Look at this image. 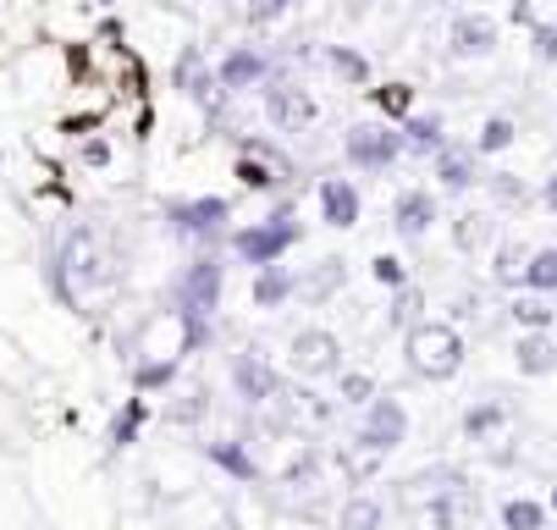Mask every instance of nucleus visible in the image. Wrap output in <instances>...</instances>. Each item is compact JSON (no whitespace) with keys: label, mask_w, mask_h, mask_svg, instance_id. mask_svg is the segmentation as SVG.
Instances as JSON below:
<instances>
[{"label":"nucleus","mask_w":557,"mask_h":530,"mask_svg":"<svg viewBox=\"0 0 557 530\" xmlns=\"http://www.w3.org/2000/svg\"><path fill=\"white\" fill-rule=\"evenodd\" d=\"M172 89H177L188 106H199L215 133H226V111H232L237 95L221 84V72L210 66V56H205L199 45H183V50H177V61H172Z\"/></svg>","instance_id":"f257e3e1"},{"label":"nucleus","mask_w":557,"mask_h":530,"mask_svg":"<svg viewBox=\"0 0 557 530\" xmlns=\"http://www.w3.org/2000/svg\"><path fill=\"white\" fill-rule=\"evenodd\" d=\"M50 282H55V293L66 298V305H89V293H100V282H106V255H100V244H95L89 226H77V233L55 249Z\"/></svg>","instance_id":"f03ea898"},{"label":"nucleus","mask_w":557,"mask_h":530,"mask_svg":"<svg viewBox=\"0 0 557 530\" xmlns=\"http://www.w3.org/2000/svg\"><path fill=\"white\" fill-rule=\"evenodd\" d=\"M404 365L420 382H447L463 365V332L453 321H420L404 332Z\"/></svg>","instance_id":"7ed1b4c3"},{"label":"nucleus","mask_w":557,"mask_h":530,"mask_svg":"<svg viewBox=\"0 0 557 530\" xmlns=\"http://www.w3.org/2000/svg\"><path fill=\"white\" fill-rule=\"evenodd\" d=\"M293 244H304V221L293 215V205L271 210V215L255 221V226H237V233H226L232 260H244V266H255V271L271 266V260H287Z\"/></svg>","instance_id":"20e7f679"},{"label":"nucleus","mask_w":557,"mask_h":530,"mask_svg":"<svg viewBox=\"0 0 557 530\" xmlns=\"http://www.w3.org/2000/svg\"><path fill=\"white\" fill-rule=\"evenodd\" d=\"M260 106H265V122L287 138H298L321 122V100H314V89L304 78H293V72H271L260 84Z\"/></svg>","instance_id":"39448f33"},{"label":"nucleus","mask_w":557,"mask_h":530,"mask_svg":"<svg viewBox=\"0 0 557 530\" xmlns=\"http://www.w3.org/2000/svg\"><path fill=\"white\" fill-rule=\"evenodd\" d=\"M409 156V144H404V127H392V122H354L343 133V161L364 177H381L392 172L397 161Z\"/></svg>","instance_id":"423d86ee"},{"label":"nucleus","mask_w":557,"mask_h":530,"mask_svg":"<svg viewBox=\"0 0 557 530\" xmlns=\"http://www.w3.org/2000/svg\"><path fill=\"white\" fill-rule=\"evenodd\" d=\"M166 221L172 233L188 238V244H226V221H232V205L221 194H199V199H172L166 205Z\"/></svg>","instance_id":"0eeeda50"},{"label":"nucleus","mask_w":557,"mask_h":530,"mask_svg":"<svg viewBox=\"0 0 557 530\" xmlns=\"http://www.w3.org/2000/svg\"><path fill=\"white\" fill-rule=\"evenodd\" d=\"M226 293V260L221 255H199L183 266L177 276V316H215Z\"/></svg>","instance_id":"6e6552de"},{"label":"nucleus","mask_w":557,"mask_h":530,"mask_svg":"<svg viewBox=\"0 0 557 530\" xmlns=\"http://www.w3.org/2000/svg\"><path fill=\"white\" fill-rule=\"evenodd\" d=\"M287 365H293L298 375H309V382H337V375L348 370V365H343V343H337V332H326V326L293 332Z\"/></svg>","instance_id":"1a4fd4ad"},{"label":"nucleus","mask_w":557,"mask_h":530,"mask_svg":"<svg viewBox=\"0 0 557 530\" xmlns=\"http://www.w3.org/2000/svg\"><path fill=\"white\" fill-rule=\"evenodd\" d=\"M226 375H232V398L244 404V409H265V404L282 393V375H276V365H271L265 354H255V348L232 354V359H226Z\"/></svg>","instance_id":"9d476101"},{"label":"nucleus","mask_w":557,"mask_h":530,"mask_svg":"<svg viewBox=\"0 0 557 530\" xmlns=\"http://www.w3.org/2000/svg\"><path fill=\"white\" fill-rule=\"evenodd\" d=\"M364 453H397L409 442V409L397 404V398H386V393H375L370 404H364V420H359V436H354Z\"/></svg>","instance_id":"9b49d317"},{"label":"nucleus","mask_w":557,"mask_h":530,"mask_svg":"<svg viewBox=\"0 0 557 530\" xmlns=\"http://www.w3.org/2000/svg\"><path fill=\"white\" fill-rule=\"evenodd\" d=\"M497 45H503V28L486 12H458L447 23V56L453 61H486V56H497Z\"/></svg>","instance_id":"f8f14e48"},{"label":"nucleus","mask_w":557,"mask_h":530,"mask_svg":"<svg viewBox=\"0 0 557 530\" xmlns=\"http://www.w3.org/2000/svg\"><path fill=\"white\" fill-rule=\"evenodd\" d=\"M215 72H221V84H226L232 95H249V89H260L271 72H276V61H271L260 45H232V50L215 61Z\"/></svg>","instance_id":"ddd939ff"},{"label":"nucleus","mask_w":557,"mask_h":530,"mask_svg":"<svg viewBox=\"0 0 557 530\" xmlns=\"http://www.w3.org/2000/svg\"><path fill=\"white\" fill-rule=\"evenodd\" d=\"M431 161H436V183H442L447 194H469L474 183H486V177H481V149H474V144H453V138H447Z\"/></svg>","instance_id":"4468645a"},{"label":"nucleus","mask_w":557,"mask_h":530,"mask_svg":"<svg viewBox=\"0 0 557 530\" xmlns=\"http://www.w3.org/2000/svg\"><path fill=\"white\" fill-rule=\"evenodd\" d=\"M442 221V205L431 188H404L392 199V226H397V238H425L431 226Z\"/></svg>","instance_id":"2eb2a0df"},{"label":"nucleus","mask_w":557,"mask_h":530,"mask_svg":"<svg viewBox=\"0 0 557 530\" xmlns=\"http://www.w3.org/2000/svg\"><path fill=\"white\" fill-rule=\"evenodd\" d=\"M343 287H348V260L343 255H321L314 266L298 271V298H304L309 310H321L326 298H337Z\"/></svg>","instance_id":"dca6fc26"},{"label":"nucleus","mask_w":557,"mask_h":530,"mask_svg":"<svg viewBox=\"0 0 557 530\" xmlns=\"http://www.w3.org/2000/svg\"><path fill=\"white\" fill-rule=\"evenodd\" d=\"M314 199H321V221L337 226V233H348V226L364 215V199H359L354 177H321L314 183Z\"/></svg>","instance_id":"f3484780"},{"label":"nucleus","mask_w":557,"mask_h":530,"mask_svg":"<svg viewBox=\"0 0 557 530\" xmlns=\"http://www.w3.org/2000/svg\"><path fill=\"white\" fill-rule=\"evenodd\" d=\"M287 298H298V271L287 260H271L255 271V310H282Z\"/></svg>","instance_id":"a211bd4d"},{"label":"nucleus","mask_w":557,"mask_h":530,"mask_svg":"<svg viewBox=\"0 0 557 530\" xmlns=\"http://www.w3.org/2000/svg\"><path fill=\"white\" fill-rule=\"evenodd\" d=\"M497 244V215L492 210H463V215H453V249L458 255H481V249H492Z\"/></svg>","instance_id":"6ab92c4d"},{"label":"nucleus","mask_w":557,"mask_h":530,"mask_svg":"<svg viewBox=\"0 0 557 530\" xmlns=\"http://www.w3.org/2000/svg\"><path fill=\"white\" fill-rule=\"evenodd\" d=\"M513 365H519V375H552V370H557V343H552V332H519Z\"/></svg>","instance_id":"aec40b11"},{"label":"nucleus","mask_w":557,"mask_h":530,"mask_svg":"<svg viewBox=\"0 0 557 530\" xmlns=\"http://www.w3.org/2000/svg\"><path fill=\"white\" fill-rule=\"evenodd\" d=\"M503 426H508V404H503V398H474V404L463 409V436H469V442H492Z\"/></svg>","instance_id":"412c9836"},{"label":"nucleus","mask_w":557,"mask_h":530,"mask_svg":"<svg viewBox=\"0 0 557 530\" xmlns=\"http://www.w3.org/2000/svg\"><path fill=\"white\" fill-rule=\"evenodd\" d=\"M404 144H409V156H436V149L447 144V127H442V116H425V111H409L404 122Z\"/></svg>","instance_id":"4be33fe9"},{"label":"nucleus","mask_w":557,"mask_h":530,"mask_svg":"<svg viewBox=\"0 0 557 530\" xmlns=\"http://www.w3.org/2000/svg\"><path fill=\"white\" fill-rule=\"evenodd\" d=\"M205 453L226 470V476H237V481H260V465L249 459V447H244V436H215V442H205Z\"/></svg>","instance_id":"5701e85b"},{"label":"nucleus","mask_w":557,"mask_h":530,"mask_svg":"<svg viewBox=\"0 0 557 530\" xmlns=\"http://www.w3.org/2000/svg\"><path fill=\"white\" fill-rule=\"evenodd\" d=\"M321 61L337 72V78H343L348 89H370V78H375L370 56H359V50H348V45H326V50H321Z\"/></svg>","instance_id":"b1692460"},{"label":"nucleus","mask_w":557,"mask_h":530,"mask_svg":"<svg viewBox=\"0 0 557 530\" xmlns=\"http://www.w3.org/2000/svg\"><path fill=\"white\" fill-rule=\"evenodd\" d=\"M524 266H530V249H524L519 238L492 244V282H497V287H524Z\"/></svg>","instance_id":"393cba45"},{"label":"nucleus","mask_w":557,"mask_h":530,"mask_svg":"<svg viewBox=\"0 0 557 530\" xmlns=\"http://www.w3.org/2000/svg\"><path fill=\"white\" fill-rule=\"evenodd\" d=\"M232 177L244 183V188H255V194H276V188H287V177H282L271 161L249 156V149H237V167H232Z\"/></svg>","instance_id":"a878e982"},{"label":"nucleus","mask_w":557,"mask_h":530,"mask_svg":"<svg viewBox=\"0 0 557 530\" xmlns=\"http://www.w3.org/2000/svg\"><path fill=\"white\" fill-rule=\"evenodd\" d=\"M503 316H508L513 326H524V332H552V316H557V310L546 305V293H530V287H524Z\"/></svg>","instance_id":"bb28decb"},{"label":"nucleus","mask_w":557,"mask_h":530,"mask_svg":"<svg viewBox=\"0 0 557 530\" xmlns=\"http://www.w3.org/2000/svg\"><path fill=\"white\" fill-rule=\"evenodd\" d=\"M386 525V508H381V497H370V492H354L343 508H337V530H381Z\"/></svg>","instance_id":"cd10ccee"},{"label":"nucleus","mask_w":557,"mask_h":530,"mask_svg":"<svg viewBox=\"0 0 557 530\" xmlns=\"http://www.w3.org/2000/svg\"><path fill=\"white\" fill-rule=\"evenodd\" d=\"M397 332H409L425 321V287L420 282H404V287H392V316H386Z\"/></svg>","instance_id":"c85d7f7f"},{"label":"nucleus","mask_w":557,"mask_h":530,"mask_svg":"<svg viewBox=\"0 0 557 530\" xmlns=\"http://www.w3.org/2000/svg\"><path fill=\"white\" fill-rule=\"evenodd\" d=\"M486 194H492L497 210H524V205H535V194H530V183H524L519 172H492V177H486Z\"/></svg>","instance_id":"c756f323"},{"label":"nucleus","mask_w":557,"mask_h":530,"mask_svg":"<svg viewBox=\"0 0 557 530\" xmlns=\"http://www.w3.org/2000/svg\"><path fill=\"white\" fill-rule=\"evenodd\" d=\"M552 525V508L535 503V497H508L503 503V530H546Z\"/></svg>","instance_id":"7c9ffc66"},{"label":"nucleus","mask_w":557,"mask_h":530,"mask_svg":"<svg viewBox=\"0 0 557 530\" xmlns=\"http://www.w3.org/2000/svg\"><path fill=\"white\" fill-rule=\"evenodd\" d=\"M524 287L530 293H557V244H546V249H530V266H524Z\"/></svg>","instance_id":"2f4dec72"},{"label":"nucleus","mask_w":557,"mask_h":530,"mask_svg":"<svg viewBox=\"0 0 557 530\" xmlns=\"http://www.w3.org/2000/svg\"><path fill=\"white\" fill-rule=\"evenodd\" d=\"M237 149H249V156H260V161H271V167H276V172H282L287 183L298 177V161L287 156V149H282L276 138H255V133H249V138H237Z\"/></svg>","instance_id":"473e14b6"},{"label":"nucleus","mask_w":557,"mask_h":530,"mask_svg":"<svg viewBox=\"0 0 557 530\" xmlns=\"http://www.w3.org/2000/svg\"><path fill=\"white\" fill-rule=\"evenodd\" d=\"M375 393H381V387H375L370 370H343V375H337V398H343L348 409H364Z\"/></svg>","instance_id":"72a5a7b5"},{"label":"nucleus","mask_w":557,"mask_h":530,"mask_svg":"<svg viewBox=\"0 0 557 530\" xmlns=\"http://www.w3.org/2000/svg\"><path fill=\"white\" fill-rule=\"evenodd\" d=\"M513 138H519L513 116H486V122H481V138H474V149H481V156H503Z\"/></svg>","instance_id":"f704fd0d"},{"label":"nucleus","mask_w":557,"mask_h":530,"mask_svg":"<svg viewBox=\"0 0 557 530\" xmlns=\"http://www.w3.org/2000/svg\"><path fill=\"white\" fill-rule=\"evenodd\" d=\"M177 426H199L205 415H210V387H188V393H177V404L166 409Z\"/></svg>","instance_id":"c9c22d12"},{"label":"nucleus","mask_w":557,"mask_h":530,"mask_svg":"<svg viewBox=\"0 0 557 530\" xmlns=\"http://www.w3.org/2000/svg\"><path fill=\"white\" fill-rule=\"evenodd\" d=\"M370 95H375V106H381L392 122H404V116L414 111V89H409V84H381V89H370Z\"/></svg>","instance_id":"e433bc0d"},{"label":"nucleus","mask_w":557,"mask_h":530,"mask_svg":"<svg viewBox=\"0 0 557 530\" xmlns=\"http://www.w3.org/2000/svg\"><path fill=\"white\" fill-rule=\"evenodd\" d=\"M293 7H298V0H249V7H244V23H249V28H276Z\"/></svg>","instance_id":"4c0bfd02"},{"label":"nucleus","mask_w":557,"mask_h":530,"mask_svg":"<svg viewBox=\"0 0 557 530\" xmlns=\"http://www.w3.org/2000/svg\"><path fill=\"white\" fill-rule=\"evenodd\" d=\"M282 481H287V486H314V481H321V453H314V447H304L298 459L282 470Z\"/></svg>","instance_id":"58836bf2"},{"label":"nucleus","mask_w":557,"mask_h":530,"mask_svg":"<svg viewBox=\"0 0 557 530\" xmlns=\"http://www.w3.org/2000/svg\"><path fill=\"white\" fill-rule=\"evenodd\" d=\"M177 382V359H149V365H138V387L144 393H161V387H172Z\"/></svg>","instance_id":"ea45409f"},{"label":"nucleus","mask_w":557,"mask_h":530,"mask_svg":"<svg viewBox=\"0 0 557 530\" xmlns=\"http://www.w3.org/2000/svg\"><path fill=\"white\" fill-rule=\"evenodd\" d=\"M530 56H535L541 66L557 61V23H535V28H530Z\"/></svg>","instance_id":"a19ab883"},{"label":"nucleus","mask_w":557,"mask_h":530,"mask_svg":"<svg viewBox=\"0 0 557 530\" xmlns=\"http://www.w3.org/2000/svg\"><path fill=\"white\" fill-rule=\"evenodd\" d=\"M370 276L386 282V287H404V282H409V266L397 260V255H375V260H370Z\"/></svg>","instance_id":"79ce46f5"},{"label":"nucleus","mask_w":557,"mask_h":530,"mask_svg":"<svg viewBox=\"0 0 557 530\" xmlns=\"http://www.w3.org/2000/svg\"><path fill=\"white\" fill-rule=\"evenodd\" d=\"M138 420H144V404H127V415L116 420V447H127V442H133V431H138Z\"/></svg>","instance_id":"37998d69"},{"label":"nucleus","mask_w":557,"mask_h":530,"mask_svg":"<svg viewBox=\"0 0 557 530\" xmlns=\"http://www.w3.org/2000/svg\"><path fill=\"white\" fill-rule=\"evenodd\" d=\"M508 17H513L519 28H535V23H541V12H535V0H508Z\"/></svg>","instance_id":"c03bdc74"},{"label":"nucleus","mask_w":557,"mask_h":530,"mask_svg":"<svg viewBox=\"0 0 557 530\" xmlns=\"http://www.w3.org/2000/svg\"><path fill=\"white\" fill-rule=\"evenodd\" d=\"M469 316H481V298H474V293H458V298H453V321H469Z\"/></svg>","instance_id":"a18cd8bd"},{"label":"nucleus","mask_w":557,"mask_h":530,"mask_svg":"<svg viewBox=\"0 0 557 530\" xmlns=\"http://www.w3.org/2000/svg\"><path fill=\"white\" fill-rule=\"evenodd\" d=\"M84 161H89V167H106V161H111V144H106V138H89V144H84Z\"/></svg>","instance_id":"49530a36"},{"label":"nucleus","mask_w":557,"mask_h":530,"mask_svg":"<svg viewBox=\"0 0 557 530\" xmlns=\"http://www.w3.org/2000/svg\"><path fill=\"white\" fill-rule=\"evenodd\" d=\"M552 514H557V486H552Z\"/></svg>","instance_id":"de8ad7c7"},{"label":"nucleus","mask_w":557,"mask_h":530,"mask_svg":"<svg viewBox=\"0 0 557 530\" xmlns=\"http://www.w3.org/2000/svg\"><path fill=\"white\" fill-rule=\"evenodd\" d=\"M100 7H111V0H100Z\"/></svg>","instance_id":"09e8293b"}]
</instances>
